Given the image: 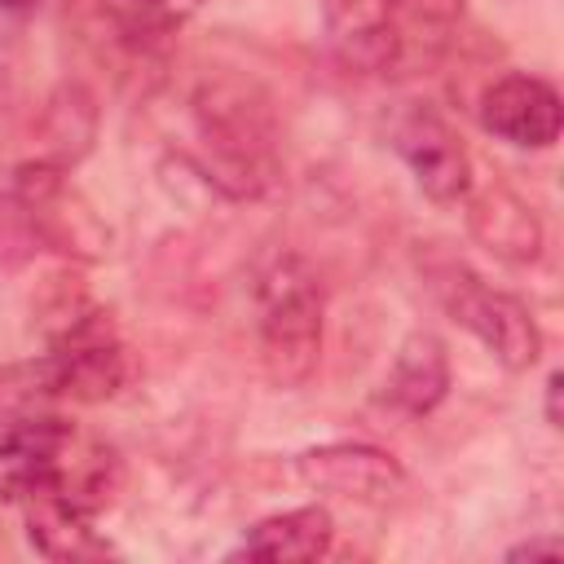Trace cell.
Returning a JSON list of instances; mask_svg holds the SVG:
<instances>
[{
    "label": "cell",
    "mask_w": 564,
    "mask_h": 564,
    "mask_svg": "<svg viewBox=\"0 0 564 564\" xmlns=\"http://www.w3.org/2000/svg\"><path fill=\"white\" fill-rule=\"evenodd\" d=\"M189 123L203 172L234 198L264 194L278 181V115L256 79L207 70L189 93Z\"/></svg>",
    "instance_id": "obj_1"
},
{
    "label": "cell",
    "mask_w": 564,
    "mask_h": 564,
    "mask_svg": "<svg viewBox=\"0 0 564 564\" xmlns=\"http://www.w3.org/2000/svg\"><path fill=\"white\" fill-rule=\"evenodd\" d=\"M251 300L264 379L282 392L304 388L317 375L326 344V304L313 264L300 251H273L256 269Z\"/></svg>",
    "instance_id": "obj_2"
},
{
    "label": "cell",
    "mask_w": 564,
    "mask_h": 564,
    "mask_svg": "<svg viewBox=\"0 0 564 564\" xmlns=\"http://www.w3.org/2000/svg\"><path fill=\"white\" fill-rule=\"evenodd\" d=\"M423 278L436 304L445 308V317L458 322L502 370L520 375L542 361V326L524 300L489 286L480 273H471L463 260H449V256L432 260Z\"/></svg>",
    "instance_id": "obj_3"
},
{
    "label": "cell",
    "mask_w": 564,
    "mask_h": 564,
    "mask_svg": "<svg viewBox=\"0 0 564 564\" xmlns=\"http://www.w3.org/2000/svg\"><path fill=\"white\" fill-rule=\"evenodd\" d=\"M44 392L75 401V405H101L115 401L132 383V352L119 339L106 308L88 304L75 322L48 335V352L40 361Z\"/></svg>",
    "instance_id": "obj_4"
},
{
    "label": "cell",
    "mask_w": 564,
    "mask_h": 564,
    "mask_svg": "<svg viewBox=\"0 0 564 564\" xmlns=\"http://www.w3.org/2000/svg\"><path fill=\"white\" fill-rule=\"evenodd\" d=\"M9 194L26 207L40 247H53V251L75 256V260H101L110 251V234H106L101 216L66 181V167L62 163H53L44 154L18 163Z\"/></svg>",
    "instance_id": "obj_5"
},
{
    "label": "cell",
    "mask_w": 564,
    "mask_h": 564,
    "mask_svg": "<svg viewBox=\"0 0 564 564\" xmlns=\"http://www.w3.org/2000/svg\"><path fill=\"white\" fill-rule=\"evenodd\" d=\"M388 141H392L397 159L410 167L423 198L449 207L471 194V185H476L471 150L436 106H423V101L401 106L388 123Z\"/></svg>",
    "instance_id": "obj_6"
},
{
    "label": "cell",
    "mask_w": 564,
    "mask_h": 564,
    "mask_svg": "<svg viewBox=\"0 0 564 564\" xmlns=\"http://www.w3.org/2000/svg\"><path fill=\"white\" fill-rule=\"evenodd\" d=\"M295 476L304 489L357 507H388L405 489V467L370 441L308 445L295 454Z\"/></svg>",
    "instance_id": "obj_7"
},
{
    "label": "cell",
    "mask_w": 564,
    "mask_h": 564,
    "mask_svg": "<svg viewBox=\"0 0 564 564\" xmlns=\"http://www.w3.org/2000/svg\"><path fill=\"white\" fill-rule=\"evenodd\" d=\"M476 119L489 137L516 150H551L564 128V106L551 79L529 70H507L485 84L476 101Z\"/></svg>",
    "instance_id": "obj_8"
},
{
    "label": "cell",
    "mask_w": 564,
    "mask_h": 564,
    "mask_svg": "<svg viewBox=\"0 0 564 564\" xmlns=\"http://www.w3.org/2000/svg\"><path fill=\"white\" fill-rule=\"evenodd\" d=\"M75 458V427L66 419H22L0 436V502H26L66 480Z\"/></svg>",
    "instance_id": "obj_9"
},
{
    "label": "cell",
    "mask_w": 564,
    "mask_h": 564,
    "mask_svg": "<svg viewBox=\"0 0 564 564\" xmlns=\"http://www.w3.org/2000/svg\"><path fill=\"white\" fill-rule=\"evenodd\" d=\"M326 44L357 75H401V40L388 0H322Z\"/></svg>",
    "instance_id": "obj_10"
},
{
    "label": "cell",
    "mask_w": 564,
    "mask_h": 564,
    "mask_svg": "<svg viewBox=\"0 0 564 564\" xmlns=\"http://www.w3.org/2000/svg\"><path fill=\"white\" fill-rule=\"evenodd\" d=\"M22 520H26V542L44 560L75 564V560H106V555H115L110 538L97 529V511L88 502H79L62 485L26 498L22 502Z\"/></svg>",
    "instance_id": "obj_11"
},
{
    "label": "cell",
    "mask_w": 564,
    "mask_h": 564,
    "mask_svg": "<svg viewBox=\"0 0 564 564\" xmlns=\"http://www.w3.org/2000/svg\"><path fill=\"white\" fill-rule=\"evenodd\" d=\"M467 203V234L498 260L507 264H533L542 260L546 247V225L533 212V203H524L516 189L507 185H485L463 198Z\"/></svg>",
    "instance_id": "obj_12"
},
{
    "label": "cell",
    "mask_w": 564,
    "mask_h": 564,
    "mask_svg": "<svg viewBox=\"0 0 564 564\" xmlns=\"http://www.w3.org/2000/svg\"><path fill=\"white\" fill-rule=\"evenodd\" d=\"M335 546V516L317 502L308 507H291L278 516L256 520L234 560H273V564H304V560H326Z\"/></svg>",
    "instance_id": "obj_13"
},
{
    "label": "cell",
    "mask_w": 564,
    "mask_h": 564,
    "mask_svg": "<svg viewBox=\"0 0 564 564\" xmlns=\"http://www.w3.org/2000/svg\"><path fill=\"white\" fill-rule=\"evenodd\" d=\"M449 379H454L449 375V348L432 330H414L401 339V348L388 366L383 392L401 414L423 419L449 397Z\"/></svg>",
    "instance_id": "obj_14"
},
{
    "label": "cell",
    "mask_w": 564,
    "mask_h": 564,
    "mask_svg": "<svg viewBox=\"0 0 564 564\" xmlns=\"http://www.w3.org/2000/svg\"><path fill=\"white\" fill-rule=\"evenodd\" d=\"M203 0H101L106 31L132 53H163L198 13Z\"/></svg>",
    "instance_id": "obj_15"
},
{
    "label": "cell",
    "mask_w": 564,
    "mask_h": 564,
    "mask_svg": "<svg viewBox=\"0 0 564 564\" xmlns=\"http://www.w3.org/2000/svg\"><path fill=\"white\" fill-rule=\"evenodd\" d=\"M388 13L401 40V75H405L432 66L445 53L449 35L467 13V0H388Z\"/></svg>",
    "instance_id": "obj_16"
},
{
    "label": "cell",
    "mask_w": 564,
    "mask_h": 564,
    "mask_svg": "<svg viewBox=\"0 0 564 564\" xmlns=\"http://www.w3.org/2000/svg\"><path fill=\"white\" fill-rule=\"evenodd\" d=\"M40 132H44V159H53L62 167L79 163L88 154L93 137H97V101H93V93L84 84H62L44 106Z\"/></svg>",
    "instance_id": "obj_17"
},
{
    "label": "cell",
    "mask_w": 564,
    "mask_h": 564,
    "mask_svg": "<svg viewBox=\"0 0 564 564\" xmlns=\"http://www.w3.org/2000/svg\"><path fill=\"white\" fill-rule=\"evenodd\" d=\"M560 555H564V542H560L555 533L529 538V542H520V546L507 551V560H560Z\"/></svg>",
    "instance_id": "obj_18"
},
{
    "label": "cell",
    "mask_w": 564,
    "mask_h": 564,
    "mask_svg": "<svg viewBox=\"0 0 564 564\" xmlns=\"http://www.w3.org/2000/svg\"><path fill=\"white\" fill-rule=\"evenodd\" d=\"M560 397H564V375H560V370H551V375H546V388H542V414H546V427H551V432H560V427H564Z\"/></svg>",
    "instance_id": "obj_19"
}]
</instances>
